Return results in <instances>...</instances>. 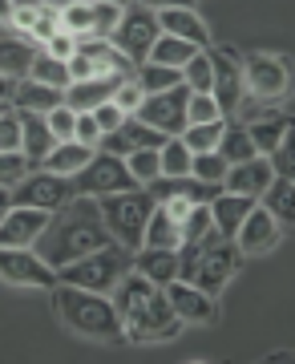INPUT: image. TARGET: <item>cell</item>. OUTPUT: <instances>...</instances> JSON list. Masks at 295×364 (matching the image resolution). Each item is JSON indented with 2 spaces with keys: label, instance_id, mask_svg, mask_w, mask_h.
I'll list each match as a JSON object with an SVG mask.
<instances>
[{
  "label": "cell",
  "instance_id": "cell-6",
  "mask_svg": "<svg viewBox=\"0 0 295 364\" xmlns=\"http://www.w3.org/2000/svg\"><path fill=\"white\" fill-rule=\"evenodd\" d=\"M134 186H138V182L129 174L126 158L105 154V150H93V158L73 174V191H77V195H90V198L122 195V191H134Z\"/></svg>",
  "mask_w": 295,
  "mask_h": 364
},
{
  "label": "cell",
  "instance_id": "cell-32",
  "mask_svg": "<svg viewBox=\"0 0 295 364\" xmlns=\"http://www.w3.org/2000/svg\"><path fill=\"white\" fill-rule=\"evenodd\" d=\"M194 53H198V45H191V41H182V37H170V33H158V41L150 45V57H146V61L182 69V65L194 57Z\"/></svg>",
  "mask_w": 295,
  "mask_h": 364
},
{
  "label": "cell",
  "instance_id": "cell-54",
  "mask_svg": "<svg viewBox=\"0 0 295 364\" xmlns=\"http://www.w3.org/2000/svg\"><path fill=\"white\" fill-rule=\"evenodd\" d=\"M162 207L170 210V219H174V223H182V219H186V210H191L194 203H186V198H170V203H162Z\"/></svg>",
  "mask_w": 295,
  "mask_h": 364
},
{
  "label": "cell",
  "instance_id": "cell-27",
  "mask_svg": "<svg viewBox=\"0 0 295 364\" xmlns=\"http://www.w3.org/2000/svg\"><path fill=\"white\" fill-rule=\"evenodd\" d=\"M33 57H37V45L28 37H4L0 41V77H28V65H33Z\"/></svg>",
  "mask_w": 295,
  "mask_h": 364
},
{
  "label": "cell",
  "instance_id": "cell-31",
  "mask_svg": "<svg viewBox=\"0 0 295 364\" xmlns=\"http://www.w3.org/2000/svg\"><path fill=\"white\" fill-rule=\"evenodd\" d=\"M215 150L222 154V162H227V166H235V162H247V158H255V146H251V134H247V126H243V122H231V117H227V126H222V138H218Z\"/></svg>",
  "mask_w": 295,
  "mask_h": 364
},
{
  "label": "cell",
  "instance_id": "cell-57",
  "mask_svg": "<svg viewBox=\"0 0 295 364\" xmlns=\"http://www.w3.org/2000/svg\"><path fill=\"white\" fill-rule=\"evenodd\" d=\"M0 21H4V25L13 21V0H0Z\"/></svg>",
  "mask_w": 295,
  "mask_h": 364
},
{
  "label": "cell",
  "instance_id": "cell-5",
  "mask_svg": "<svg viewBox=\"0 0 295 364\" xmlns=\"http://www.w3.org/2000/svg\"><path fill=\"white\" fill-rule=\"evenodd\" d=\"M210 61V97H215L218 114L222 117H239L247 102V85H243V61L231 45H210L206 49Z\"/></svg>",
  "mask_w": 295,
  "mask_h": 364
},
{
  "label": "cell",
  "instance_id": "cell-47",
  "mask_svg": "<svg viewBox=\"0 0 295 364\" xmlns=\"http://www.w3.org/2000/svg\"><path fill=\"white\" fill-rule=\"evenodd\" d=\"M45 122H49V134L57 138V142H69V138H73V122H77V114L61 102L57 109H49V114H45Z\"/></svg>",
  "mask_w": 295,
  "mask_h": 364
},
{
  "label": "cell",
  "instance_id": "cell-17",
  "mask_svg": "<svg viewBox=\"0 0 295 364\" xmlns=\"http://www.w3.org/2000/svg\"><path fill=\"white\" fill-rule=\"evenodd\" d=\"M129 73H105V77H90V81H69L65 85V105L73 114H93L102 102H109L117 93V85L126 81Z\"/></svg>",
  "mask_w": 295,
  "mask_h": 364
},
{
  "label": "cell",
  "instance_id": "cell-50",
  "mask_svg": "<svg viewBox=\"0 0 295 364\" xmlns=\"http://www.w3.org/2000/svg\"><path fill=\"white\" fill-rule=\"evenodd\" d=\"M198 255H203V243H178V279H186V284L194 279Z\"/></svg>",
  "mask_w": 295,
  "mask_h": 364
},
{
  "label": "cell",
  "instance_id": "cell-23",
  "mask_svg": "<svg viewBox=\"0 0 295 364\" xmlns=\"http://www.w3.org/2000/svg\"><path fill=\"white\" fill-rule=\"evenodd\" d=\"M251 207H255V198H247V195H231V191L215 195L210 198V223H215V231L222 235V239H235L239 223H243V215Z\"/></svg>",
  "mask_w": 295,
  "mask_h": 364
},
{
  "label": "cell",
  "instance_id": "cell-38",
  "mask_svg": "<svg viewBox=\"0 0 295 364\" xmlns=\"http://www.w3.org/2000/svg\"><path fill=\"white\" fill-rule=\"evenodd\" d=\"M61 28H65V33H73V37H90V28H93V0L61 4Z\"/></svg>",
  "mask_w": 295,
  "mask_h": 364
},
{
  "label": "cell",
  "instance_id": "cell-21",
  "mask_svg": "<svg viewBox=\"0 0 295 364\" xmlns=\"http://www.w3.org/2000/svg\"><path fill=\"white\" fill-rule=\"evenodd\" d=\"M134 272H141L154 287H166L170 279H178V247H138Z\"/></svg>",
  "mask_w": 295,
  "mask_h": 364
},
{
  "label": "cell",
  "instance_id": "cell-42",
  "mask_svg": "<svg viewBox=\"0 0 295 364\" xmlns=\"http://www.w3.org/2000/svg\"><path fill=\"white\" fill-rule=\"evenodd\" d=\"M126 166H129V174H134L138 186L154 182L158 174H162V166H158V150H134V154H126Z\"/></svg>",
  "mask_w": 295,
  "mask_h": 364
},
{
  "label": "cell",
  "instance_id": "cell-36",
  "mask_svg": "<svg viewBox=\"0 0 295 364\" xmlns=\"http://www.w3.org/2000/svg\"><path fill=\"white\" fill-rule=\"evenodd\" d=\"M158 166L166 178H182V174H191V150L182 138H166L162 150H158Z\"/></svg>",
  "mask_w": 295,
  "mask_h": 364
},
{
  "label": "cell",
  "instance_id": "cell-45",
  "mask_svg": "<svg viewBox=\"0 0 295 364\" xmlns=\"http://www.w3.org/2000/svg\"><path fill=\"white\" fill-rule=\"evenodd\" d=\"M215 117H222V114H218L210 93H191L186 97V126H203V122H215Z\"/></svg>",
  "mask_w": 295,
  "mask_h": 364
},
{
  "label": "cell",
  "instance_id": "cell-2",
  "mask_svg": "<svg viewBox=\"0 0 295 364\" xmlns=\"http://www.w3.org/2000/svg\"><path fill=\"white\" fill-rule=\"evenodd\" d=\"M53 308L61 316V324L69 332H77L85 340H122V316L114 312V304L102 296V291H85V287H73V284H53Z\"/></svg>",
  "mask_w": 295,
  "mask_h": 364
},
{
  "label": "cell",
  "instance_id": "cell-10",
  "mask_svg": "<svg viewBox=\"0 0 295 364\" xmlns=\"http://www.w3.org/2000/svg\"><path fill=\"white\" fill-rule=\"evenodd\" d=\"M239 251H235L231 239H222L218 231H210L203 239V255H198V272H194L191 284L198 287V291H206L210 299H218V291L227 287V279L235 275V267H239Z\"/></svg>",
  "mask_w": 295,
  "mask_h": 364
},
{
  "label": "cell",
  "instance_id": "cell-8",
  "mask_svg": "<svg viewBox=\"0 0 295 364\" xmlns=\"http://www.w3.org/2000/svg\"><path fill=\"white\" fill-rule=\"evenodd\" d=\"M73 178L53 174V170H28L25 178L13 186V207H37V210H61L65 203H73Z\"/></svg>",
  "mask_w": 295,
  "mask_h": 364
},
{
  "label": "cell",
  "instance_id": "cell-55",
  "mask_svg": "<svg viewBox=\"0 0 295 364\" xmlns=\"http://www.w3.org/2000/svg\"><path fill=\"white\" fill-rule=\"evenodd\" d=\"M13 90H16V81H13V77H0V105L13 102Z\"/></svg>",
  "mask_w": 295,
  "mask_h": 364
},
{
  "label": "cell",
  "instance_id": "cell-53",
  "mask_svg": "<svg viewBox=\"0 0 295 364\" xmlns=\"http://www.w3.org/2000/svg\"><path fill=\"white\" fill-rule=\"evenodd\" d=\"M141 9H150V13H166V9H194V0H134Z\"/></svg>",
  "mask_w": 295,
  "mask_h": 364
},
{
  "label": "cell",
  "instance_id": "cell-37",
  "mask_svg": "<svg viewBox=\"0 0 295 364\" xmlns=\"http://www.w3.org/2000/svg\"><path fill=\"white\" fill-rule=\"evenodd\" d=\"M210 231H215V223H210V203H194V207L186 210V219L178 223L182 243H203Z\"/></svg>",
  "mask_w": 295,
  "mask_h": 364
},
{
  "label": "cell",
  "instance_id": "cell-24",
  "mask_svg": "<svg viewBox=\"0 0 295 364\" xmlns=\"http://www.w3.org/2000/svg\"><path fill=\"white\" fill-rule=\"evenodd\" d=\"M109 291H114V299H109V304H114V312L122 316V324H126L129 316H134V312L141 308V304L150 299L154 284H150V279H146L141 272H126V275H122V279H117L114 287H109Z\"/></svg>",
  "mask_w": 295,
  "mask_h": 364
},
{
  "label": "cell",
  "instance_id": "cell-12",
  "mask_svg": "<svg viewBox=\"0 0 295 364\" xmlns=\"http://www.w3.org/2000/svg\"><path fill=\"white\" fill-rule=\"evenodd\" d=\"M178 328H182V320L174 316L166 291H162V287H154V291H150V299H146L138 312L126 320L122 336H129L134 344H141V340H166V336H174Z\"/></svg>",
  "mask_w": 295,
  "mask_h": 364
},
{
  "label": "cell",
  "instance_id": "cell-19",
  "mask_svg": "<svg viewBox=\"0 0 295 364\" xmlns=\"http://www.w3.org/2000/svg\"><path fill=\"white\" fill-rule=\"evenodd\" d=\"M275 178L271 174V162L263 154L247 158V162H235L227 166V178H222V191H231V195H247V198H259L267 191V182Z\"/></svg>",
  "mask_w": 295,
  "mask_h": 364
},
{
  "label": "cell",
  "instance_id": "cell-48",
  "mask_svg": "<svg viewBox=\"0 0 295 364\" xmlns=\"http://www.w3.org/2000/svg\"><path fill=\"white\" fill-rule=\"evenodd\" d=\"M141 97H146V93H141V85L134 81V73H129V77L122 81V85H117V93L109 97V102H114L117 109H122V114H134V109L141 105Z\"/></svg>",
  "mask_w": 295,
  "mask_h": 364
},
{
  "label": "cell",
  "instance_id": "cell-34",
  "mask_svg": "<svg viewBox=\"0 0 295 364\" xmlns=\"http://www.w3.org/2000/svg\"><path fill=\"white\" fill-rule=\"evenodd\" d=\"M28 81H41V85H53V90H65L69 85V65L49 57L45 49H37L33 65H28Z\"/></svg>",
  "mask_w": 295,
  "mask_h": 364
},
{
  "label": "cell",
  "instance_id": "cell-7",
  "mask_svg": "<svg viewBox=\"0 0 295 364\" xmlns=\"http://www.w3.org/2000/svg\"><path fill=\"white\" fill-rule=\"evenodd\" d=\"M158 16L150 13V9H141V4H126L122 9V21H117V28L109 33V45H114L117 53H126L129 65H141L146 57H150V45L158 41Z\"/></svg>",
  "mask_w": 295,
  "mask_h": 364
},
{
  "label": "cell",
  "instance_id": "cell-4",
  "mask_svg": "<svg viewBox=\"0 0 295 364\" xmlns=\"http://www.w3.org/2000/svg\"><path fill=\"white\" fill-rule=\"evenodd\" d=\"M134 267V251H126L122 243H105V247L81 255V259L57 267V284H73L85 287V291H109V287L122 279V275Z\"/></svg>",
  "mask_w": 295,
  "mask_h": 364
},
{
  "label": "cell",
  "instance_id": "cell-43",
  "mask_svg": "<svg viewBox=\"0 0 295 364\" xmlns=\"http://www.w3.org/2000/svg\"><path fill=\"white\" fill-rule=\"evenodd\" d=\"M53 33H61V9H57V4H41L37 21H33V28H28V41L45 45Z\"/></svg>",
  "mask_w": 295,
  "mask_h": 364
},
{
  "label": "cell",
  "instance_id": "cell-49",
  "mask_svg": "<svg viewBox=\"0 0 295 364\" xmlns=\"http://www.w3.org/2000/svg\"><path fill=\"white\" fill-rule=\"evenodd\" d=\"M73 142L97 150V142H102V126L93 122V114H77V122H73Z\"/></svg>",
  "mask_w": 295,
  "mask_h": 364
},
{
  "label": "cell",
  "instance_id": "cell-56",
  "mask_svg": "<svg viewBox=\"0 0 295 364\" xmlns=\"http://www.w3.org/2000/svg\"><path fill=\"white\" fill-rule=\"evenodd\" d=\"M9 210H13V191H9V186H0V223H4Z\"/></svg>",
  "mask_w": 295,
  "mask_h": 364
},
{
  "label": "cell",
  "instance_id": "cell-14",
  "mask_svg": "<svg viewBox=\"0 0 295 364\" xmlns=\"http://www.w3.org/2000/svg\"><path fill=\"white\" fill-rule=\"evenodd\" d=\"M279 239H283V227L275 223V215L255 203V207L243 215V223H239V231H235L231 243H235L239 255H267V251L279 247Z\"/></svg>",
  "mask_w": 295,
  "mask_h": 364
},
{
  "label": "cell",
  "instance_id": "cell-51",
  "mask_svg": "<svg viewBox=\"0 0 295 364\" xmlns=\"http://www.w3.org/2000/svg\"><path fill=\"white\" fill-rule=\"evenodd\" d=\"M41 49L49 53V57H57V61H69V57H73V49H77V37H73V33H53L49 41H45V45H41Z\"/></svg>",
  "mask_w": 295,
  "mask_h": 364
},
{
  "label": "cell",
  "instance_id": "cell-18",
  "mask_svg": "<svg viewBox=\"0 0 295 364\" xmlns=\"http://www.w3.org/2000/svg\"><path fill=\"white\" fill-rule=\"evenodd\" d=\"M49 223V210L37 207H13L0 223V247H33Z\"/></svg>",
  "mask_w": 295,
  "mask_h": 364
},
{
  "label": "cell",
  "instance_id": "cell-44",
  "mask_svg": "<svg viewBox=\"0 0 295 364\" xmlns=\"http://www.w3.org/2000/svg\"><path fill=\"white\" fill-rule=\"evenodd\" d=\"M13 150H21V114L13 105H4L0 109V154H13Z\"/></svg>",
  "mask_w": 295,
  "mask_h": 364
},
{
  "label": "cell",
  "instance_id": "cell-39",
  "mask_svg": "<svg viewBox=\"0 0 295 364\" xmlns=\"http://www.w3.org/2000/svg\"><path fill=\"white\" fill-rule=\"evenodd\" d=\"M182 85L191 93H210V61H206V49H198L182 65Z\"/></svg>",
  "mask_w": 295,
  "mask_h": 364
},
{
  "label": "cell",
  "instance_id": "cell-26",
  "mask_svg": "<svg viewBox=\"0 0 295 364\" xmlns=\"http://www.w3.org/2000/svg\"><path fill=\"white\" fill-rule=\"evenodd\" d=\"M243 126H247V134H251L255 154L267 158L271 150L291 134V117H287V114H263V117H255V122H243Z\"/></svg>",
  "mask_w": 295,
  "mask_h": 364
},
{
  "label": "cell",
  "instance_id": "cell-20",
  "mask_svg": "<svg viewBox=\"0 0 295 364\" xmlns=\"http://www.w3.org/2000/svg\"><path fill=\"white\" fill-rule=\"evenodd\" d=\"M16 114H21V154L28 158L33 170H41V162H45V154L57 146V138L49 134L45 114H28V109H16Z\"/></svg>",
  "mask_w": 295,
  "mask_h": 364
},
{
  "label": "cell",
  "instance_id": "cell-22",
  "mask_svg": "<svg viewBox=\"0 0 295 364\" xmlns=\"http://www.w3.org/2000/svg\"><path fill=\"white\" fill-rule=\"evenodd\" d=\"M154 16H158V28L162 33L191 41L198 49H210V28H206V21L194 9H166V13H154Z\"/></svg>",
  "mask_w": 295,
  "mask_h": 364
},
{
  "label": "cell",
  "instance_id": "cell-52",
  "mask_svg": "<svg viewBox=\"0 0 295 364\" xmlns=\"http://www.w3.org/2000/svg\"><path fill=\"white\" fill-rule=\"evenodd\" d=\"M129 114H122V109H117L114 102H102L97 105V109H93V122H97V126H102V134H109V130H117V126H122V122H126Z\"/></svg>",
  "mask_w": 295,
  "mask_h": 364
},
{
  "label": "cell",
  "instance_id": "cell-16",
  "mask_svg": "<svg viewBox=\"0 0 295 364\" xmlns=\"http://www.w3.org/2000/svg\"><path fill=\"white\" fill-rule=\"evenodd\" d=\"M162 291H166L170 308H174V316L182 324H215L218 320V304L206 291H198L194 284H186V279H170Z\"/></svg>",
  "mask_w": 295,
  "mask_h": 364
},
{
  "label": "cell",
  "instance_id": "cell-41",
  "mask_svg": "<svg viewBox=\"0 0 295 364\" xmlns=\"http://www.w3.org/2000/svg\"><path fill=\"white\" fill-rule=\"evenodd\" d=\"M117 21H122V4L93 0V28H90V37L93 41H109V33L117 28Z\"/></svg>",
  "mask_w": 295,
  "mask_h": 364
},
{
  "label": "cell",
  "instance_id": "cell-40",
  "mask_svg": "<svg viewBox=\"0 0 295 364\" xmlns=\"http://www.w3.org/2000/svg\"><path fill=\"white\" fill-rule=\"evenodd\" d=\"M191 174L203 182H218L222 186V178H227V162H222V154L218 150H203V154H191Z\"/></svg>",
  "mask_w": 295,
  "mask_h": 364
},
{
  "label": "cell",
  "instance_id": "cell-29",
  "mask_svg": "<svg viewBox=\"0 0 295 364\" xmlns=\"http://www.w3.org/2000/svg\"><path fill=\"white\" fill-rule=\"evenodd\" d=\"M291 178H283V174H275V178L267 182V191H263V195L255 198L259 207L263 210H271V215H275V223H279V227H287V223L295 219V203H291Z\"/></svg>",
  "mask_w": 295,
  "mask_h": 364
},
{
  "label": "cell",
  "instance_id": "cell-25",
  "mask_svg": "<svg viewBox=\"0 0 295 364\" xmlns=\"http://www.w3.org/2000/svg\"><path fill=\"white\" fill-rule=\"evenodd\" d=\"M65 102V90H53V85H41V81H28L21 77L13 90V109H28V114H49Z\"/></svg>",
  "mask_w": 295,
  "mask_h": 364
},
{
  "label": "cell",
  "instance_id": "cell-33",
  "mask_svg": "<svg viewBox=\"0 0 295 364\" xmlns=\"http://www.w3.org/2000/svg\"><path fill=\"white\" fill-rule=\"evenodd\" d=\"M134 81H138L141 93L150 97V93H162V90H170V85H178V81H182V69L141 61V65H134Z\"/></svg>",
  "mask_w": 295,
  "mask_h": 364
},
{
  "label": "cell",
  "instance_id": "cell-3",
  "mask_svg": "<svg viewBox=\"0 0 295 364\" xmlns=\"http://www.w3.org/2000/svg\"><path fill=\"white\" fill-rule=\"evenodd\" d=\"M97 210H102V223L109 239L122 243L126 251L141 247V231H146V219L154 210V198L146 186H134V191H122V195H102L97 198Z\"/></svg>",
  "mask_w": 295,
  "mask_h": 364
},
{
  "label": "cell",
  "instance_id": "cell-9",
  "mask_svg": "<svg viewBox=\"0 0 295 364\" xmlns=\"http://www.w3.org/2000/svg\"><path fill=\"white\" fill-rule=\"evenodd\" d=\"M239 61H243V85L255 102L275 105L283 93H287V81H291L287 57H275V53H247Z\"/></svg>",
  "mask_w": 295,
  "mask_h": 364
},
{
  "label": "cell",
  "instance_id": "cell-35",
  "mask_svg": "<svg viewBox=\"0 0 295 364\" xmlns=\"http://www.w3.org/2000/svg\"><path fill=\"white\" fill-rule=\"evenodd\" d=\"M222 126H227V117H215V122H203V126H186L178 138L186 142V150H191V154H203V150H215V146H218Z\"/></svg>",
  "mask_w": 295,
  "mask_h": 364
},
{
  "label": "cell",
  "instance_id": "cell-59",
  "mask_svg": "<svg viewBox=\"0 0 295 364\" xmlns=\"http://www.w3.org/2000/svg\"><path fill=\"white\" fill-rule=\"evenodd\" d=\"M109 4H122V9H126V4H134V0H109Z\"/></svg>",
  "mask_w": 295,
  "mask_h": 364
},
{
  "label": "cell",
  "instance_id": "cell-1",
  "mask_svg": "<svg viewBox=\"0 0 295 364\" xmlns=\"http://www.w3.org/2000/svg\"><path fill=\"white\" fill-rule=\"evenodd\" d=\"M105 243H114V239H109V231H105V223H102L97 198L77 195L73 203H65L61 210L49 215V223H45L41 239L33 243V251L57 272V267L81 259V255H90V251L105 247Z\"/></svg>",
  "mask_w": 295,
  "mask_h": 364
},
{
  "label": "cell",
  "instance_id": "cell-60",
  "mask_svg": "<svg viewBox=\"0 0 295 364\" xmlns=\"http://www.w3.org/2000/svg\"><path fill=\"white\" fill-rule=\"evenodd\" d=\"M0 109H4V105H0Z\"/></svg>",
  "mask_w": 295,
  "mask_h": 364
},
{
  "label": "cell",
  "instance_id": "cell-15",
  "mask_svg": "<svg viewBox=\"0 0 295 364\" xmlns=\"http://www.w3.org/2000/svg\"><path fill=\"white\" fill-rule=\"evenodd\" d=\"M162 142H166V134L154 130V126H146V122H138V117L129 114L117 130L102 134V142H97V150H105V154H117L126 158L134 154V150H162Z\"/></svg>",
  "mask_w": 295,
  "mask_h": 364
},
{
  "label": "cell",
  "instance_id": "cell-30",
  "mask_svg": "<svg viewBox=\"0 0 295 364\" xmlns=\"http://www.w3.org/2000/svg\"><path fill=\"white\" fill-rule=\"evenodd\" d=\"M182 235H178V223L170 219V210L162 203H154L150 219H146V231H141V247H178Z\"/></svg>",
  "mask_w": 295,
  "mask_h": 364
},
{
  "label": "cell",
  "instance_id": "cell-28",
  "mask_svg": "<svg viewBox=\"0 0 295 364\" xmlns=\"http://www.w3.org/2000/svg\"><path fill=\"white\" fill-rule=\"evenodd\" d=\"M90 158H93V146H81V142H73V138H69V142H57L49 154H45L41 170H53V174L73 178V174H77V170L90 162Z\"/></svg>",
  "mask_w": 295,
  "mask_h": 364
},
{
  "label": "cell",
  "instance_id": "cell-13",
  "mask_svg": "<svg viewBox=\"0 0 295 364\" xmlns=\"http://www.w3.org/2000/svg\"><path fill=\"white\" fill-rule=\"evenodd\" d=\"M0 279L13 287H45L57 284V272L33 247H0Z\"/></svg>",
  "mask_w": 295,
  "mask_h": 364
},
{
  "label": "cell",
  "instance_id": "cell-58",
  "mask_svg": "<svg viewBox=\"0 0 295 364\" xmlns=\"http://www.w3.org/2000/svg\"><path fill=\"white\" fill-rule=\"evenodd\" d=\"M271 360H279V364H287V360H291V348H279V352H271Z\"/></svg>",
  "mask_w": 295,
  "mask_h": 364
},
{
  "label": "cell",
  "instance_id": "cell-11",
  "mask_svg": "<svg viewBox=\"0 0 295 364\" xmlns=\"http://www.w3.org/2000/svg\"><path fill=\"white\" fill-rule=\"evenodd\" d=\"M186 97H191V90L178 81V85H170V90H162V93L141 97L134 117L146 122V126H154V130H162L166 138H178V134L186 130Z\"/></svg>",
  "mask_w": 295,
  "mask_h": 364
},
{
  "label": "cell",
  "instance_id": "cell-46",
  "mask_svg": "<svg viewBox=\"0 0 295 364\" xmlns=\"http://www.w3.org/2000/svg\"><path fill=\"white\" fill-rule=\"evenodd\" d=\"M28 170H33V166H28V158L21 154V150H13V154H0V186H9V191H13V186L25 178Z\"/></svg>",
  "mask_w": 295,
  "mask_h": 364
}]
</instances>
